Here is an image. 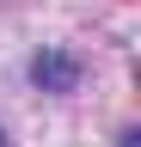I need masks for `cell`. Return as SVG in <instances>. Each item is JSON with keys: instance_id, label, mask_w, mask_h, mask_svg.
<instances>
[{"instance_id": "1", "label": "cell", "mask_w": 141, "mask_h": 147, "mask_svg": "<svg viewBox=\"0 0 141 147\" xmlns=\"http://www.w3.org/2000/svg\"><path fill=\"white\" fill-rule=\"evenodd\" d=\"M31 74H37V86H49V92H74V61H67V55H37Z\"/></svg>"}]
</instances>
